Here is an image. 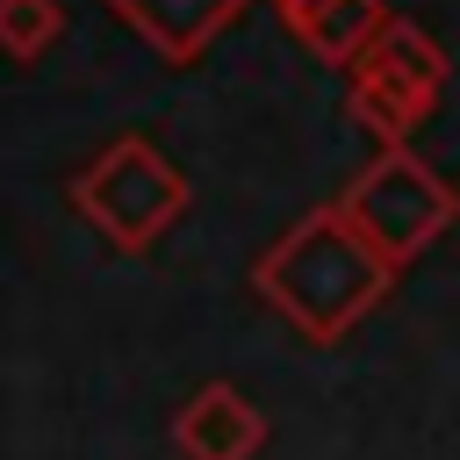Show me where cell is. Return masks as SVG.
<instances>
[{"label": "cell", "mask_w": 460, "mask_h": 460, "mask_svg": "<svg viewBox=\"0 0 460 460\" xmlns=\"http://www.w3.org/2000/svg\"><path fill=\"white\" fill-rule=\"evenodd\" d=\"M395 280H402V266L374 252V237L345 216V201L302 208L252 259V295L309 345H345V331H359L395 295Z\"/></svg>", "instance_id": "6da1fadb"}, {"label": "cell", "mask_w": 460, "mask_h": 460, "mask_svg": "<svg viewBox=\"0 0 460 460\" xmlns=\"http://www.w3.org/2000/svg\"><path fill=\"white\" fill-rule=\"evenodd\" d=\"M345 115H352V122H367L381 144H410V137L431 122V108H424V101L388 93V86H374V79H345Z\"/></svg>", "instance_id": "ba28073f"}, {"label": "cell", "mask_w": 460, "mask_h": 460, "mask_svg": "<svg viewBox=\"0 0 460 460\" xmlns=\"http://www.w3.org/2000/svg\"><path fill=\"white\" fill-rule=\"evenodd\" d=\"M252 0H108L115 22H129L165 65H194Z\"/></svg>", "instance_id": "8992f818"}, {"label": "cell", "mask_w": 460, "mask_h": 460, "mask_svg": "<svg viewBox=\"0 0 460 460\" xmlns=\"http://www.w3.org/2000/svg\"><path fill=\"white\" fill-rule=\"evenodd\" d=\"M72 208L115 244V252H151L187 208H194V187H187V172L151 144V137H115V144H101L79 172H72Z\"/></svg>", "instance_id": "7a4b0ae2"}, {"label": "cell", "mask_w": 460, "mask_h": 460, "mask_svg": "<svg viewBox=\"0 0 460 460\" xmlns=\"http://www.w3.org/2000/svg\"><path fill=\"white\" fill-rule=\"evenodd\" d=\"M172 453L180 460H259L266 453V410L230 381H201L172 410Z\"/></svg>", "instance_id": "277c9868"}, {"label": "cell", "mask_w": 460, "mask_h": 460, "mask_svg": "<svg viewBox=\"0 0 460 460\" xmlns=\"http://www.w3.org/2000/svg\"><path fill=\"white\" fill-rule=\"evenodd\" d=\"M58 36H65V7L58 0H0V58L36 65Z\"/></svg>", "instance_id": "9c48e42d"}, {"label": "cell", "mask_w": 460, "mask_h": 460, "mask_svg": "<svg viewBox=\"0 0 460 460\" xmlns=\"http://www.w3.org/2000/svg\"><path fill=\"white\" fill-rule=\"evenodd\" d=\"M446 72H453V65H446L438 36H431L424 22H410V14H388V22L374 29V43L352 58V72H345V79H374V86H388V93H410V101L438 108Z\"/></svg>", "instance_id": "5b68a950"}, {"label": "cell", "mask_w": 460, "mask_h": 460, "mask_svg": "<svg viewBox=\"0 0 460 460\" xmlns=\"http://www.w3.org/2000/svg\"><path fill=\"white\" fill-rule=\"evenodd\" d=\"M273 14H280V29L316 58V65H338V72H352V58L374 43V29L388 22V7L381 0H273Z\"/></svg>", "instance_id": "52a82bcc"}, {"label": "cell", "mask_w": 460, "mask_h": 460, "mask_svg": "<svg viewBox=\"0 0 460 460\" xmlns=\"http://www.w3.org/2000/svg\"><path fill=\"white\" fill-rule=\"evenodd\" d=\"M345 216L374 237L381 259H395L402 273L460 223V187L417 151V144H381L352 180H345Z\"/></svg>", "instance_id": "3957f363"}]
</instances>
